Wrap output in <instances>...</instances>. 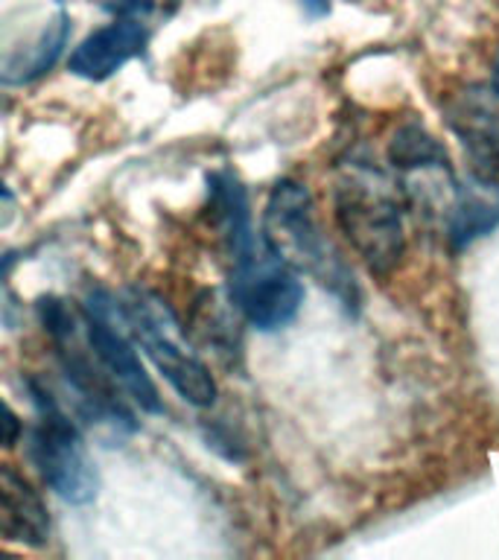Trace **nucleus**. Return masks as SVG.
Instances as JSON below:
<instances>
[{
  "label": "nucleus",
  "instance_id": "obj_10",
  "mask_svg": "<svg viewBox=\"0 0 499 560\" xmlns=\"http://www.w3.org/2000/svg\"><path fill=\"white\" fill-rule=\"evenodd\" d=\"M0 528L15 540L35 542V546H42L50 532L44 502L26 485L24 476L9 464H0Z\"/></svg>",
  "mask_w": 499,
  "mask_h": 560
},
{
  "label": "nucleus",
  "instance_id": "obj_3",
  "mask_svg": "<svg viewBox=\"0 0 499 560\" xmlns=\"http://www.w3.org/2000/svg\"><path fill=\"white\" fill-rule=\"evenodd\" d=\"M231 301L257 330L287 327L304 304V283L295 269L271 252L263 236H248L231 248Z\"/></svg>",
  "mask_w": 499,
  "mask_h": 560
},
{
  "label": "nucleus",
  "instance_id": "obj_1",
  "mask_svg": "<svg viewBox=\"0 0 499 560\" xmlns=\"http://www.w3.org/2000/svg\"><path fill=\"white\" fill-rule=\"evenodd\" d=\"M263 240L287 266L313 275L336 295L353 292V278L315 225L313 199L298 182L275 184L263 217Z\"/></svg>",
  "mask_w": 499,
  "mask_h": 560
},
{
  "label": "nucleus",
  "instance_id": "obj_11",
  "mask_svg": "<svg viewBox=\"0 0 499 560\" xmlns=\"http://www.w3.org/2000/svg\"><path fill=\"white\" fill-rule=\"evenodd\" d=\"M388 158L394 166H401L406 173H423V170H436L446 166L444 149L438 147L436 138H429L420 126H403L394 131Z\"/></svg>",
  "mask_w": 499,
  "mask_h": 560
},
{
  "label": "nucleus",
  "instance_id": "obj_12",
  "mask_svg": "<svg viewBox=\"0 0 499 560\" xmlns=\"http://www.w3.org/2000/svg\"><path fill=\"white\" fill-rule=\"evenodd\" d=\"M21 432H24L21 418L9 409L7 400H0V450H12L21 441Z\"/></svg>",
  "mask_w": 499,
  "mask_h": 560
},
{
  "label": "nucleus",
  "instance_id": "obj_9",
  "mask_svg": "<svg viewBox=\"0 0 499 560\" xmlns=\"http://www.w3.org/2000/svg\"><path fill=\"white\" fill-rule=\"evenodd\" d=\"M450 243L467 248L473 240L490 234L499 225V184L488 175H471L467 182L453 184L450 205Z\"/></svg>",
  "mask_w": 499,
  "mask_h": 560
},
{
  "label": "nucleus",
  "instance_id": "obj_5",
  "mask_svg": "<svg viewBox=\"0 0 499 560\" xmlns=\"http://www.w3.org/2000/svg\"><path fill=\"white\" fill-rule=\"evenodd\" d=\"M33 397L38 402V427L33 429V438H30V455H33L35 467L56 497L70 505H88L96 497L100 476H96V467L88 455L77 423L38 385H33Z\"/></svg>",
  "mask_w": 499,
  "mask_h": 560
},
{
  "label": "nucleus",
  "instance_id": "obj_4",
  "mask_svg": "<svg viewBox=\"0 0 499 560\" xmlns=\"http://www.w3.org/2000/svg\"><path fill=\"white\" fill-rule=\"evenodd\" d=\"M336 219L374 275H388L401 262L406 236L401 210L385 190L383 178L359 173L341 184L336 192Z\"/></svg>",
  "mask_w": 499,
  "mask_h": 560
},
{
  "label": "nucleus",
  "instance_id": "obj_8",
  "mask_svg": "<svg viewBox=\"0 0 499 560\" xmlns=\"http://www.w3.org/2000/svg\"><path fill=\"white\" fill-rule=\"evenodd\" d=\"M147 26L140 18L123 15L103 30H96L70 52V73L91 82H103L114 77L129 59L140 56L147 47Z\"/></svg>",
  "mask_w": 499,
  "mask_h": 560
},
{
  "label": "nucleus",
  "instance_id": "obj_15",
  "mask_svg": "<svg viewBox=\"0 0 499 560\" xmlns=\"http://www.w3.org/2000/svg\"><path fill=\"white\" fill-rule=\"evenodd\" d=\"M494 91L499 94V59H497V65H494Z\"/></svg>",
  "mask_w": 499,
  "mask_h": 560
},
{
  "label": "nucleus",
  "instance_id": "obj_6",
  "mask_svg": "<svg viewBox=\"0 0 499 560\" xmlns=\"http://www.w3.org/2000/svg\"><path fill=\"white\" fill-rule=\"evenodd\" d=\"M108 306H105L103 295L91 298V306H88L85 327L94 357L100 359V365L114 376V383L120 385L140 409L152 411V415H164V402H161V394H158L152 376L147 374L135 345L112 324Z\"/></svg>",
  "mask_w": 499,
  "mask_h": 560
},
{
  "label": "nucleus",
  "instance_id": "obj_7",
  "mask_svg": "<svg viewBox=\"0 0 499 560\" xmlns=\"http://www.w3.org/2000/svg\"><path fill=\"white\" fill-rule=\"evenodd\" d=\"M444 117L450 131L467 149V155L485 173L499 175V94L494 85H471L453 94Z\"/></svg>",
  "mask_w": 499,
  "mask_h": 560
},
{
  "label": "nucleus",
  "instance_id": "obj_2",
  "mask_svg": "<svg viewBox=\"0 0 499 560\" xmlns=\"http://www.w3.org/2000/svg\"><path fill=\"white\" fill-rule=\"evenodd\" d=\"M123 318L129 324L131 336L149 353L164 380L182 394L184 400L199 409H208L217 400V383L208 365L184 345L173 313L155 295L131 289L123 298Z\"/></svg>",
  "mask_w": 499,
  "mask_h": 560
},
{
  "label": "nucleus",
  "instance_id": "obj_13",
  "mask_svg": "<svg viewBox=\"0 0 499 560\" xmlns=\"http://www.w3.org/2000/svg\"><path fill=\"white\" fill-rule=\"evenodd\" d=\"M18 262V254L15 252H9L0 257V287H3V280H7V275L12 271V266Z\"/></svg>",
  "mask_w": 499,
  "mask_h": 560
},
{
  "label": "nucleus",
  "instance_id": "obj_14",
  "mask_svg": "<svg viewBox=\"0 0 499 560\" xmlns=\"http://www.w3.org/2000/svg\"><path fill=\"white\" fill-rule=\"evenodd\" d=\"M0 199H12V190L3 182H0Z\"/></svg>",
  "mask_w": 499,
  "mask_h": 560
}]
</instances>
